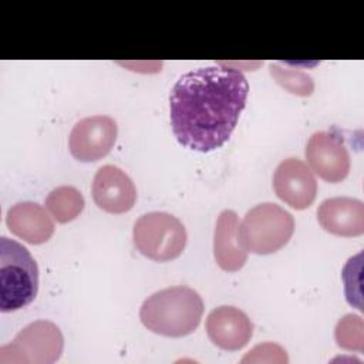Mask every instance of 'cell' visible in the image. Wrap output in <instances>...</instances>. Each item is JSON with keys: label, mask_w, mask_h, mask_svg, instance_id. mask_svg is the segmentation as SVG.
I'll return each mask as SVG.
<instances>
[{"label": "cell", "mask_w": 364, "mask_h": 364, "mask_svg": "<svg viewBox=\"0 0 364 364\" xmlns=\"http://www.w3.org/2000/svg\"><path fill=\"white\" fill-rule=\"evenodd\" d=\"M364 326L360 316L354 314H346L336 326L334 337L337 341V346L344 350H355L358 353H363L364 350V334H363Z\"/></svg>", "instance_id": "cell-17"}, {"label": "cell", "mask_w": 364, "mask_h": 364, "mask_svg": "<svg viewBox=\"0 0 364 364\" xmlns=\"http://www.w3.org/2000/svg\"><path fill=\"white\" fill-rule=\"evenodd\" d=\"M202 314V297L188 286H172L155 291L144 300L139 310L142 324L149 331L165 337L192 334Z\"/></svg>", "instance_id": "cell-2"}, {"label": "cell", "mask_w": 364, "mask_h": 364, "mask_svg": "<svg viewBox=\"0 0 364 364\" xmlns=\"http://www.w3.org/2000/svg\"><path fill=\"white\" fill-rule=\"evenodd\" d=\"M209 340L226 351L243 348L253 336V323L249 316L235 306H219L206 318Z\"/></svg>", "instance_id": "cell-11"}, {"label": "cell", "mask_w": 364, "mask_h": 364, "mask_svg": "<svg viewBox=\"0 0 364 364\" xmlns=\"http://www.w3.org/2000/svg\"><path fill=\"white\" fill-rule=\"evenodd\" d=\"M317 220L331 235L360 236L364 233V203L348 196L328 198L320 203Z\"/></svg>", "instance_id": "cell-12"}, {"label": "cell", "mask_w": 364, "mask_h": 364, "mask_svg": "<svg viewBox=\"0 0 364 364\" xmlns=\"http://www.w3.org/2000/svg\"><path fill=\"white\" fill-rule=\"evenodd\" d=\"M36 202H18L6 216L9 230L30 245L46 243L54 233L51 215Z\"/></svg>", "instance_id": "cell-13"}, {"label": "cell", "mask_w": 364, "mask_h": 364, "mask_svg": "<svg viewBox=\"0 0 364 364\" xmlns=\"http://www.w3.org/2000/svg\"><path fill=\"white\" fill-rule=\"evenodd\" d=\"M304 155L311 172L327 182H341L350 172V154L341 139L330 132H314L307 141Z\"/></svg>", "instance_id": "cell-8"}, {"label": "cell", "mask_w": 364, "mask_h": 364, "mask_svg": "<svg viewBox=\"0 0 364 364\" xmlns=\"http://www.w3.org/2000/svg\"><path fill=\"white\" fill-rule=\"evenodd\" d=\"M270 74L284 90L300 97H309L314 91L313 78L300 70L282 67L280 64H270Z\"/></svg>", "instance_id": "cell-16"}, {"label": "cell", "mask_w": 364, "mask_h": 364, "mask_svg": "<svg viewBox=\"0 0 364 364\" xmlns=\"http://www.w3.org/2000/svg\"><path fill=\"white\" fill-rule=\"evenodd\" d=\"M118 135L117 122L108 115H92L80 119L71 129L68 146L80 162H95L112 149Z\"/></svg>", "instance_id": "cell-7"}, {"label": "cell", "mask_w": 364, "mask_h": 364, "mask_svg": "<svg viewBox=\"0 0 364 364\" xmlns=\"http://www.w3.org/2000/svg\"><path fill=\"white\" fill-rule=\"evenodd\" d=\"M186 229L166 212H148L135 222L132 240L136 250L154 260L169 262L179 257L186 246Z\"/></svg>", "instance_id": "cell-5"}, {"label": "cell", "mask_w": 364, "mask_h": 364, "mask_svg": "<svg viewBox=\"0 0 364 364\" xmlns=\"http://www.w3.org/2000/svg\"><path fill=\"white\" fill-rule=\"evenodd\" d=\"M38 291V266L26 246L0 237V311L11 313L30 304Z\"/></svg>", "instance_id": "cell-3"}, {"label": "cell", "mask_w": 364, "mask_h": 364, "mask_svg": "<svg viewBox=\"0 0 364 364\" xmlns=\"http://www.w3.org/2000/svg\"><path fill=\"white\" fill-rule=\"evenodd\" d=\"M294 232L291 213L276 203L264 202L246 212L239 223L242 246L255 255H270L287 245Z\"/></svg>", "instance_id": "cell-4"}, {"label": "cell", "mask_w": 364, "mask_h": 364, "mask_svg": "<svg viewBox=\"0 0 364 364\" xmlns=\"http://www.w3.org/2000/svg\"><path fill=\"white\" fill-rule=\"evenodd\" d=\"M64 337L61 330L48 320H37L17 333L14 340L0 347V363L51 364L63 353Z\"/></svg>", "instance_id": "cell-6"}, {"label": "cell", "mask_w": 364, "mask_h": 364, "mask_svg": "<svg viewBox=\"0 0 364 364\" xmlns=\"http://www.w3.org/2000/svg\"><path fill=\"white\" fill-rule=\"evenodd\" d=\"M91 192L95 205L114 215L131 210L136 200V188L132 179L114 165H104L95 172Z\"/></svg>", "instance_id": "cell-10"}, {"label": "cell", "mask_w": 364, "mask_h": 364, "mask_svg": "<svg viewBox=\"0 0 364 364\" xmlns=\"http://www.w3.org/2000/svg\"><path fill=\"white\" fill-rule=\"evenodd\" d=\"M46 209L58 223L74 220L84 209V198L74 186H58L46 198Z\"/></svg>", "instance_id": "cell-15"}, {"label": "cell", "mask_w": 364, "mask_h": 364, "mask_svg": "<svg viewBox=\"0 0 364 364\" xmlns=\"http://www.w3.org/2000/svg\"><path fill=\"white\" fill-rule=\"evenodd\" d=\"M247 94L243 73L225 64L182 74L169 95L171 125L178 142L199 152L220 148L230 138Z\"/></svg>", "instance_id": "cell-1"}, {"label": "cell", "mask_w": 364, "mask_h": 364, "mask_svg": "<svg viewBox=\"0 0 364 364\" xmlns=\"http://www.w3.org/2000/svg\"><path fill=\"white\" fill-rule=\"evenodd\" d=\"M247 250L239 237V219L230 210H222L213 233V256L218 266L225 272L240 270L247 260Z\"/></svg>", "instance_id": "cell-14"}, {"label": "cell", "mask_w": 364, "mask_h": 364, "mask_svg": "<svg viewBox=\"0 0 364 364\" xmlns=\"http://www.w3.org/2000/svg\"><path fill=\"white\" fill-rule=\"evenodd\" d=\"M273 189L280 200L293 209L303 210L314 202L317 182L311 169L303 161L287 158L274 171Z\"/></svg>", "instance_id": "cell-9"}]
</instances>
